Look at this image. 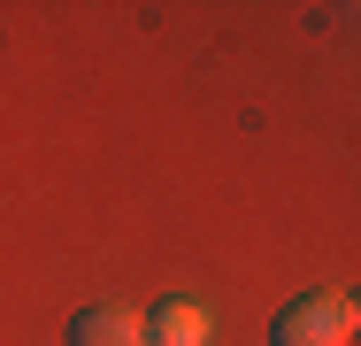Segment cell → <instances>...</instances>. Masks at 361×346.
Listing matches in <instances>:
<instances>
[{"mask_svg":"<svg viewBox=\"0 0 361 346\" xmlns=\"http://www.w3.org/2000/svg\"><path fill=\"white\" fill-rule=\"evenodd\" d=\"M146 346H208V308L200 300H161L154 316H139Z\"/></svg>","mask_w":361,"mask_h":346,"instance_id":"2","label":"cell"},{"mask_svg":"<svg viewBox=\"0 0 361 346\" xmlns=\"http://www.w3.org/2000/svg\"><path fill=\"white\" fill-rule=\"evenodd\" d=\"M70 346H146V331H139V316H123V308H77Z\"/></svg>","mask_w":361,"mask_h":346,"instance_id":"3","label":"cell"},{"mask_svg":"<svg viewBox=\"0 0 361 346\" xmlns=\"http://www.w3.org/2000/svg\"><path fill=\"white\" fill-rule=\"evenodd\" d=\"M346 339H354V300L346 292H300L269 323V346H346Z\"/></svg>","mask_w":361,"mask_h":346,"instance_id":"1","label":"cell"}]
</instances>
